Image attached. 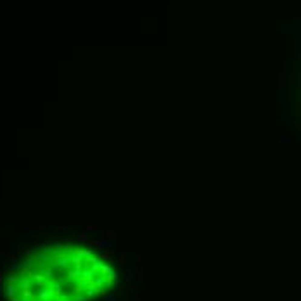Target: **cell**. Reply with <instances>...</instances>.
Instances as JSON below:
<instances>
[{"instance_id": "1", "label": "cell", "mask_w": 301, "mask_h": 301, "mask_svg": "<svg viewBox=\"0 0 301 301\" xmlns=\"http://www.w3.org/2000/svg\"><path fill=\"white\" fill-rule=\"evenodd\" d=\"M114 234H116L114 229H108L106 230V237H114Z\"/></svg>"}, {"instance_id": "2", "label": "cell", "mask_w": 301, "mask_h": 301, "mask_svg": "<svg viewBox=\"0 0 301 301\" xmlns=\"http://www.w3.org/2000/svg\"><path fill=\"white\" fill-rule=\"evenodd\" d=\"M102 258H113V251H106L102 254Z\"/></svg>"}, {"instance_id": "3", "label": "cell", "mask_w": 301, "mask_h": 301, "mask_svg": "<svg viewBox=\"0 0 301 301\" xmlns=\"http://www.w3.org/2000/svg\"><path fill=\"white\" fill-rule=\"evenodd\" d=\"M78 239H80V241H85V239H87L85 232H80V234H78Z\"/></svg>"}]
</instances>
